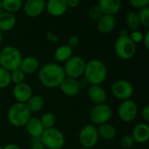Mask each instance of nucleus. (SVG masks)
I'll return each instance as SVG.
<instances>
[{"label": "nucleus", "instance_id": "nucleus-10", "mask_svg": "<svg viewBox=\"0 0 149 149\" xmlns=\"http://www.w3.org/2000/svg\"><path fill=\"white\" fill-rule=\"evenodd\" d=\"M137 113H138V108H137L135 102H134L133 100H125L120 106L119 110H118L120 118L122 120L127 121V122L134 120L137 115Z\"/></svg>", "mask_w": 149, "mask_h": 149}, {"label": "nucleus", "instance_id": "nucleus-19", "mask_svg": "<svg viewBox=\"0 0 149 149\" xmlns=\"http://www.w3.org/2000/svg\"><path fill=\"white\" fill-rule=\"evenodd\" d=\"M116 25V21L113 16L103 15L98 22V29L102 33L111 32Z\"/></svg>", "mask_w": 149, "mask_h": 149}, {"label": "nucleus", "instance_id": "nucleus-38", "mask_svg": "<svg viewBox=\"0 0 149 149\" xmlns=\"http://www.w3.org/2000/svg\"><path fill=\"white\" fill-rule=\"evenodd\" d=\"M65 3H66L67 7H70V8H76L79 4V1L78 0H67L65 1Z\"/></svg>", "mask_w": 149, "mask_h": 149}, {"label": "nucleus", "instance_id": "nucleus-29", "mask_svg": "<svg viewBox=\"0 0 149 149\" xmlns=\"http://www.w3.org/2000/svg\"><path fill=\"white\" fill-rule=\"evenodd\" d=\"M10 72L0 66V88H4L8 86L10 83Z\"/></svg>", "mask_w": 149, "mask_h": 149}, {"label": "nucleus", "instance_id": "nucleus-15", "mask_svg": "<svg viewBox=\"0 0 149 149\" xmlns=\"http://www.w3.org/2000/svg\"><path fill=\"white\" fill-rule=\"evenodd\" d=\"M99 6L100 7L103 14L113 16L120 10L121 3L119 0H100L99 2Z\"/></svg>", "mask_w": 149, "mask_h": 149}, {"label": "nucleus", "instance_id": "nucleus-2", "mask_svg": "<svg viewBox=\"0 0 149 149\" xmlns=\"http://www.w3.org/2000/svg\"><path fill=\"white\" fill-rule=\"evenodd\" d=\"M85 79L92 86H99L107 78V71L106 65L98 59L90 60L85 67Z\"/></svg>", "mask_w": 149, "mask_h": 149}, {"label": "nucleus", "instance_id": "nucleus-43", "mask_svg": "<svg viewBox=\"0 0 149 149\" xmlns=\"http://www.w3.org/2000/svg\"><path fill=\"white\" fill-rule=\"evenodd\" d=\"M127 31L126 30H123L120 31V37H127Z\"/></svg>", "mask_w": 149, "mask_h": 149}, {"label": "nucleus", "instance_id": "nucleus-9", "mask_svg": "<svg viewBox=\"0 0 149 149\" xmlns=\"http://www.w3.org/2000/svg\"><path fill=\"white\" fill-rule=\"evenodd\" d=\"M112 117V110L109 106L100 104L94 107L90 113L91 120L95 124H106Z\"/></svg>", "mask_w": 149, "mask_h": 149}, {"label": "nucleus", "instance_id": "nucleus-5", "mask_svg": "<svg viewBox=\"0 0 149 149\" xmlns=\"http://www.w3.org/2000/svg\"><path fill=\"white\" fill-rule=\"evenodd\" d=\"M41 143L50 149H60L65 144L63 134L56 128L45 129L40 136Z\"/></svg>", "mask_w": 149, "mask_h": 149}, {"label": "nucleus", "instance_id": "nucleus-17", "mask_svg": "<svg viewBox=\"0 0 149 149\" xmlns=\"http://www.w3.org/2000/svg\"><path fill=\"white\" fill-rule=\"evenodd\" d=\"M88 97L93 103L97 105L104 104V102L107 100L106 91L100 86H92L88 90Z\"/></svg>", "mask_w": 149, "mask_h": 149}, {"label": "nucleus", "instance_id": "nucleus-39", "mask_svg": "<svg viewBox=\"0 0 149 149\" xmlns=\"http://www.w3.org/2000/svg\"><path fill=\"white\" fill-rule=\"evenodd\" d=\"M31 149H45V146L41 143V141L39 140V141H36L32 143Z\"/></svg>", "mask_w": 149, "mask_h": 149}, {"label": "nucleus", "instance_id": "nucleus-26", "mask_svg": "<svg viewBox=\"0 0 149 149\" xmlns=\"http://www.w3.org/2000/svg\"><path fill=\"white\" fill-rule=\"evenodd\" d=\"M44 105V100L41 96H31V99L28 100L27 107L30 110V112H38L42 109Z\"/></svg>", "mask_w": 149, "mask_h": 149}, {"label": "nucleus", "instance_id": "nucleus-41", "mask_svg": "<svg viewBox=\"0 0 149 149\" xmlns=\"http://www.w3.org/2000/svg\"><path fill=\"white\" fill-rule=\"evenodd\" d=\"M144 44H145V46L147 49L149 48V31H148L146 35H145V38H144Z\"/></svg>", "mask_w": 149, "mask_h": 149}, {"label": "nucleus", "instance_id": "nucleus-23", "mask_svg": "<svg viewBox=\"0 0 149 149\" xmlns=\"http://www.w3.org/2000/svg\"><path fill=\"white\" fill-rule=\"evenodd\" d=\"M99 135H100L103 139L110 141L113 139L116 135V130L115 128L110 125V124H102L100 126V127L97 129Z\"/></svg>", "mask_w": 149, "mask_h": 149}, {"label": "nucleus", "instance_id": "nucleus-3", "mask_svg": "<svg viewBox=\"0 0 149 149\" xmlns=\"http://www.w3.org/2000/svg\"><path fill=\"white\" fill-rule=\"evenodd\" d=\"M22 59L20 52L14 46H6L0 52L1 67L8 72L19 69Z\"/></svg>", "mask_w": 149, "mask_h": 149}, {"label": "nucleus", "instance_id": "nucleus-18", "mask_svg": "<svg viewBox=\"0 0 149 149\" xmlns=\"http://www.w3.org/2000/svg\"><path fill=\"white\" fill-rule=\"evenodd\" d=\"M61 91L68 96H73L77 94L79 91V82L71 78H65V79L60 84Z\"/></svg>", "mask_w": 149, "mask_h": 149}, {"label": "nucleus", "instance_id": "nucleus-25", "mask_svg": "<svg viewBox=\"0 0 149 149\" xmlns=\"http://www.w3.org/2000/svg\"><path fill=\"white\" fill-rule=\"evenodd\" d=\"M1 3L3 9H4L6 12L11 14L17 11L22 6V2L20 0H3L1 2Z\"/></svg>", "mask_w": 149, "mask_h": 149}, {"label": "nucleus", "instance_id": "nucleus-28", "mask_svg": "<svg viewBox=\"0 0 149 149\" xmlns=\"http://www.w3.org/2000/svg\"><path fill=\"white\" fill-rule=\"evenodd\" d=\"M44 128H52V127L55 125V121H56V119H55V116L52 114V113H45L43 116H42V119L40 120Z\"/></svg>", "mask_w": 149, "mask_h": 149}, {"label": "nucleus", "instance_id": "nucleus-46", "mask_svg": "<svg viewBox=\"0 0 149 149\" xmlns=\"http://www.w3.org/2000/svg\"><path fill=\"white\" fill-rule=\"evenodd\" d=\"M0 149H2V147H1V146H0Z\"/></svg>", "mask_w": 149, "mask_h": 149}, {"label": "nucleus", "instance_id": "nucleus-1", "mask_svg": "<svg viewBox=\"0 0 149 149\" xmlns=\"http://www.w3.org/2000/svg\"><path fill=\"white\" fill-rule=\"evenodd\" d=\"M39 80L46 87L54 88L62 83L65 78L64 69L53 63H49L45 65L39 71Z\"/></svg>", "mask_w": 149, "mask_h": 149}, {"label": "nucleus", "instance_id": "nucleus-8", "mask_svg": "<svg viewBox=\"0 0 149 149\" xmlns=\"http://www.w3.org/2000/svg\"><path fill=\"white\" fill-rule=\"evenodd\" d=\"M99 140L97 128L93 126L87 125L84 127L79 134V141L85 148H93Z\"/></svg>", "mask_w": 149, "mask_h": 149}, {"label": "nucleus", "instance_id": "nucleus-13", "mask_svg": "<svg viewBox=\"0 0 149 149\" xmlns=\"http://www.w3.org/2000/svg\"><path fill=\"white\" fill-rule=\"evenodd\" d=\"M32 94L31 86L26 83H20L14 86L13 88V96L19 101V103H24L28 101Z\"/></svg>", "mask_w": 149, "mask_h": 149}, {"label": "nucleus", "instance_id": "nucleus-30", "mask_svg": "<svg viewBox=\"0 0 149 149\" xmlns=\"http://www.w3.org/2000/svg\"><path fill=\"white\" fill-rule=\"evenodd\" d=\"M140 24H142L143 26L149 27V8L145 7L140 10V13L138 14Z\"/></svg>", "mask_w": 149, "mask_h": 149}, {"label": "nucleus", "instance_id": "nucleus-21", "mask_svg": "<svg viewBox=\"0 0 149 149\" xmlns=\"http://www.w3.org/2000/svg\"><path fill=\"white\" fill-rule=\"evenodd\" d=\"M16 24V17L13 14L9 12L0 13V31H8L11 30Z\"/></svg>", "mask_w": 149, "mask_h": 149}, {"label": "nucleus", "instance_id": "nucleus-22", "mask_svg": "<svg viewBox=\"0 0 149 149\" xmlns=\"http://www.w3.org/2000/svg\"><path fill=\"white\" fill-rule=\"evenodd\" d=\"M38 68V61L34 57H27L22 59L19 69L24 73H32Z\"/></svg>", "mask_w": 149, "mask_h": 149}, {"label": "nucleus", "instance_id": "nucleus-4", "mask_svg": "<svg viewBox=\"0 0 149 149\" xmlns=\"http://www.w3.org/2000/svg\"><path fill=\"white\" fill-rule=\"evenodd\" d=\"M8 119L13 126L20 127L26 125L31 119V112L25 104L17 103L10 108Z\"/></svg>", "mask_w": 149, "mask_h": 149}, {"label": "nucleus", "instance_id": "nucleus-40", "mask_svg": "<svg viewBox=\"0 0 149 149\" xmlns=\"http://www.w3.org/2000/svg\"><path fill=\"white\" fill-rule=\"evenodd\" d=\"M142 117L146 121H149V107L146 106L142 110Z\"/></svg>", "mask_w": 149, "mask_h": 149}, {"label": "nucleus", "instance_id": "nucleus-7", "mask_svg": "<svg viewBox=\"0 0 149 149\" xmlns=\"http://www.w3.org/2000/svg\"><path fill=\"white\" fill-rule=\"evenodd\" d=\"M85 67V60L79 56H73L66 61L64 72L69 78L75 79L84 73Z\"/></svg>", "mask_w": 149, "mask_h": 149}, {"label": "nucleus", "instance_id": "nucleus-34", "mask_svg": "<svg viewBox=\"0 0 149 149\" xmlns=\"http://www.w3.org/2000/svg\"><path fill=\"white\" fill-rule=\"evenodd\" d=\"M130 3L136 8L143 9L149 4V0H130Z\"/></svg>", "mask_w": 149, "mask_h": 149}, {"label": "nucleus", "instance_id": "nucleus-33", "mask_svg": "<svg viewBox=\"0 0 149 149\" xmlns=\"http://www.w3.org/2000/svg\"><path fill=\"white\" fill-rule=\"evenodd\" d=\"M120 143H121V146L124 148H130L131 147H133V145L134 143V141L132 136H125V137L122 138Z\"/></svg>", "mask_w": 149, "mask_h": 149}, {"label": "nucleus", "instance_id": "nucleus-27", "mask_svg": "<svg viewBox=\"0 0 149 149\" xmlns=\"http://www.w3.org/2000/svg\"><path fill=\"white\" fill-rule=\"evenodd\" d=\"M126 21H127V25L128 26V28L134 31H136L140 25V20H139L138 14H136L134 11H131L127 15Z\"/></svg>", "mask_w": 149, "mask_h": 149}, {"label": "nucleus", "instance_id": "nucleus-44", "mask_svg": "<svg viewBox=\"0 0 149 149\" xmlns=\"http://www.w3.org/2000/svg\"><path fill=\"white\" fill-rule=\"evenodd\" d=\"M2 39H3V37H2V32L0 31V45L2 43Z\"/></svg>", "mask_w": 149, "mask_h": 149}, {"label": "nucleus", "instance_id": "nucleus-31", "mask_svg": "<svg viewBox=\"0 0 149 149\" xmlns=\"http://www.w3.org/2000/svg\"><path fill=\"white\" fill-rule=\"evenodd\" d=\"M10 80L16 83V85L23 83L24 80V73L20 69L13 71L11 72V74H10Z\"/></svg>", "mask_w": 149, "mask_h": 149}, {"label": "nucleus", "instance_id": "nucleus-32", "mask_svg": "<svg viewBox=\"0 0 149 149\" xmlns=\"http://www.w3.org/2000/svg\"><path fill=\"white\" fill-rule=\"evenodd\" d=\"M89 17L93 19H100L103 16V12L99 5H94L89 10Z\"/></svg>", "mask_w": 149, "mask_h": 149}, {"label": "nucleus", "instance_id": "nucleus-47", "mask_svg": "<svg viewBox=\"0 0 149 149\" xmlns=\"http://www.w3.org/2000/svg\"><path fill=\"white\" fill-rule=\"evenodd\" d=\"M82 149H88V148H82Z\"/></svg>", "mask_w": 149, "mask_h": 149}, {"label": "nucleus", "instance_id": "nucleus-11", "mask_svg": "<svg viewBox=\"0 0 149 149\" xmlns=\"http://www.w3.org/2000/svg\"><path fill=\"white\" fill-rule=\"evenodd\" d=\"M113 94L120 100H127L133 94L134 88L130 82L127 80H119L112 87Z\"/></svg>", "mask_w": 149, "mask_h": 149}, {"label": "nucleus", "instance_id": "nucleus-12", "mask_svg": "<svg viewBox=\"0 0 149 149\" xmlns=\"http://www.w3.org/2000/svg\"><path fill=\"white\" fill-rule=\"evenodd\" d=\"M45 8V2L44 0H27L24 3V10L27 16L35 17L39 16Z\"/></svg>", "mask_w": 149, "mask_h": 149}, {"label": "nucleus", "instance_id": "nucleus-42", "mask_svg": "<svg viewBox=\"0 0 149 149\" xmlns=\"http://www.w3.org/2000/svg\"><path fill=\"white\" fill-rule=\"evenodd\" d=\"M2 149H20L19 147L17 145H15V144H9L7 146H5Z\"/></svg>", "mask_w": 149, "mask_h": 149}, {"label": "nucleus", "instance_id": "nucleus-45", "mask_svg": "<svg viewBox=\"0 0 149 149\" xmlns=\"http://www.w3.org/2000/svg\"><path fill=\"white\" fill-rule=\"evenodd\" d=\"M2 10H3V7H2V3H1V2H0V13L2 12Z\"/></svg>", "mask_w": 149, "mask_h": 149}, {"label": "nucleus", "instance_id": "nucleus-35", "mask_svg": "<svg viewBox=\"0 0 149 149\" xmlns=\"http://www.w3.org/2000/svg\"><path fill=\"white\" fill-rule=\"evenodd\" d=\"M131 40L135 44V43H141V40L143 39V36H142V34L140 32V31H133L132 32V34H131Z\"/></svg>", "mask_w": 149, "mask_h": 149}, {"label": "nucleus", "instance_id": "nucleus-14", "mask_svg": "<svg viewBox=\"0 0 149 149\" xmlns=\"http://www.w3.org/2000/svg\"><path fill=\"white\" fill-rule=\"evenodd\" d=\"M45 7L49 14L54 17L63 15L68 8L65 0H49L45 3Z\"/></svg>", "mask_w": 149, "mask_h": 149}, {"label": "nucleus", "instance_id": "nucleus-24", "mask_svg": "<svg viewBox=\"0 0 149 149\" xmlns=\"http://www.w3.org/2000/svg\"><path fill=\"white\" fill-rule=\"evenodd\" d=\"M72 54V49L68 45H62L58 47L55 52V58L57 61H65L68 60Z\"/></svg>", "mask_w": 149, "mask_h": 149}, {"label": "nucleus", "instance_id": "nucleus-37", "mask_svg": "<svg viewBox=\"0 0 149 149\" xmlns=\"http://www.w3.org/2000/svg\"><path fill=\"white\" fill-rule=\"evenodd\" d=\"M46 37H47V38L50 40V41H52V42H58V37L55 34V33H53V32H51V31H48L47 33H46Z\"/></svg>", "mask_w": 149, "mask_h": 149}, {"label": "nucleus", "instance_id": "nucleus-16", "mask_svg": "<svg viewBox=\"0 0 149 149\" xmlns=\"http://www.w3.org/2000/svg\"><path fill=\"white\" fill-rule=\"evenodd\" d=\"M25 126H26V130L28 134L35 139L40 138V136L42 135L45 130L40 120L37 118H31Z\"/></svg>", "mask_w": 149, "mask_h": 149}, {"label": "nucleus", "instance_id": "nucleus-36", "mask_svg": "<svg viewBox=\"0 0 149 149\" xmlns=\"http://www.w3.org/2000/svg\"><path fill=\"white\" fill-rule=\"evenodd\" d=\"M68 44H69V45H68V46H70L71 48H72V47L76 46V45L79 44V38H78V37H76V36H72V37H71V38H69Z\"/></svg>", "mask_w": 149, "mask_h": 149}, {"label": "nucleus", "instance_id": "nucleus-6", "mask_svg": "<svg viewBox=\"0 0 149 149\" xmlns=\"http://www.w3.org/2000/svg\"><path fill=\"white\" fill-rule=\"evenodd\" d=\"M116 54L123 59L132 58L136 52L135 44L127 37H119L115 42Z\"/></svg>", "mask_w": 149, "mask_h": 149}, {"label": "nucleus", "instance_id": "nucleus-20", "mask_svg": "<svg viewBox=\"0 0 149 149\" xmlns=\"http://www.w3.org/2000/svg\"><path fill=\"white\" fill-rule=\"evenodd\" d=\"M133 139L134 141L143 143L148 141L149 138V127L147 124L141 123L135 126L133 130Z\"/></svg>", "mask_w": 149, "mask_h": 149}]
</instances>
